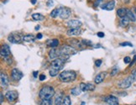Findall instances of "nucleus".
I'll use <instances>...</instances> for the list:
<instances>
[{
    "label": "nucleus",
    "instance_id": "f257e3e1",
    "mask_svg": "<svg viewBox=\"0 0 136 105\" xmlns=\"http://www.w3.org/2000/svg\"><path fill=\"white\" fill-rule=\"evenodd\" d=\"M65 60L61 59L60 57L55 59L54 61H52L51 66H50V69L49 71L50 77H55L57 74L59 73V72L63 68V66L65 65Z\"/></svg>",
    "mask_w": 136,
    "mask_h": 105
},
{
    "label": "nucleus",
    "instance_id": "f03ea898",
    "mask_svg": "<svg viewBox=\"0 0 136 105\" xmlns=\"http://www.w3.org/2000/svg\"><path fill=\"white\" fill-rule=\"evenodd\" d=\"M60 52H61L60 58H61V59L66 61L71 55L77 54V50H76L74 47H72V46L65 45V46H62V47L60 49Z\"/></svg>",
    "mask_w": 136,
    "mask_h": 105
},
{
    "label": "nucleus",
    "instance_id": "7ed1b4c3",
    "mask_svg": "<svg viewBox=\"0 0 136 105\" xmlns=\"http://www.w3.org/2000/svg\"><path fill=\"white\" fill-rule=\"evenodd\" d=\"M55 95V90L50 86H44L39 92V97L41 99H50Z\"/></svg>",
    "mask_w": 136,
    "mask_h": 105
},
{
    "label": "nucleus",
    "instance_id": "20e7f679",
    "mask_svg": "<svg viewBox=\"0 0 136 105\" xmlns=\"http://www.w3.org/2000/svg\"><path fill=\"white\" fill-rule=\"evenodd\" d=\"M59 77L61 81L63 82H71L75 81V79L77 78V73L74 71L67 70L61 72Z\"/></svg>",
    "mask_w": 136,
    "mask_h": 105
},
{
    "label": "nucleus",
    "instance_id": "39448f33",
    "mask_svg": "<svg viewBox=\"0 0 136 105\" xmlns=\"http://www.w3.org/2000/svg\"><path fill=\"white\" fill-rule=\"evenodd\" d=\"M135 79H136V78H134V76L131 75L130 77H129V78H125V79L122 80V81L120 82L119 83H118V87H119L120 88H122V89H127V88H129L131 85H132V83L134 82Z\"/></svg>",
    "mask_w": 136,
    "mask_h": 105
},
{
    "label": "nucleus",
    "instance_id": "423d86ee",
    "mask_svg": "<svg viewBox=\"0 0 136 105\" xmlns=\"http://www.w3.org/2000/svg\"><path fill=\"white\" fill-rule=\"evenodd\" d=\"M72 14V10L69 8L61 7L59 8V17L61 19H66Z\"/></svg>",
    "mask_w": 136,
    "mask_h": 105
},
{
    "label": "nucleus",
    "instance_id": "0eeeda50",
    "mask_svg": "<svg viewBox=\"0 0 136 105\" xmlns=\"http://www.w3.org/2000/svg\"><path fill=\"white\" fill-rule=\"evenodd\" d=\"M69 43L71 44V46L72 47L76 49V50H83L86 47L84 44H83L82 41H78L76 39H71L69 40Z\"/></svg>",
    "mask_w": 136,
    "mask_h": 105
},
{
    "label": "nucleus",
    "instance_id": "6e6552de",
    "mask_svg": "<svg viewBox=\"0 0 136 105\" xmlns=\"http://www.w3.org/2000/svg\"><path fill=\"white\" fill-rule=\"evenodd\" d=\"M8 41L12 44H19L22 41V38L18 34H10L8 36Z\"/></svg>",
    "mask_w": 136,
    "mask_h": 105
},
{
    "label": "nucleus",
    "instance_id": "1a4fd4ad",
    "mask_svg": "<svg viewBox=\"0 0 136 105\" xmlns=\"http://www.w3.org/2000/svg\"><path fill=\"white\" fill-rule=\"evenodd\" d=\"M5 97H6V98H7L8 101L10 102V103H12V102H14L15 100L18 98V93L17 91H14V90L9 91V92H6Z\"/></svg>",
    "mask_w": 136,
    "mask_h": 105
},
{
    "label": "nucleus",
    "instance_id": "9d476101",
    "mask_svg": "<svg viewBox=\"0 0 136 105\" xmlns=\"http://www.w3.org/2000/svg\"><path fill=\"white\" fill-rule=\"evenodd\" d=\"M104 102L109 105H118V103H119L118 98L115 96H113V95H109V96L106 97L104 98Z\"/></svg>",
    "mask_w": 136,
    "mask_h": 105
},
{
    "label": "nucleus",
    "instance_id": "9b49d317",
    "mask_svg": "<svg viewBox=\"0 0 136 105\" xmlns=\"http://www.w3.org/2000/svg\"><path fill=\"white\" fill-rule=\"evenodd\" d=\"M23 73L17 68H14L11 71V78L14 81H19L23 78Z\"/></svg>",
    "mask_w": 136,
    "mask_h": 105
},
{
    "label": "nucleus",
    "instance_id": "f8f14e48",
    "mask_svg": "<svg viewBox=\"0 0 136 105\" xmlns=\"http://www.w3.org/2000/svg\"><path fill=\"white\" fill-rule=\"evenodd\" d=\"M1 55H2L4 58L11 56V50H10V48H9V46H8V45L4 44L2 46V48H1Z\"/></svg>",
    "mask_w": 136,
    "mask_h": 105
},
{
    "label": "nucleus",
    "instance_id": "ddd939ff",
    "mask_svg": "<svg viewBox=\"0 0 136 105\" xmlns=\"http://www.w3.org/2000/svg\"><path fill=\"white\" fill-rule=\"evenodd\" d=\"M80 87H81L82 92H87V91H93L95 89V85L92 83H84L82 82L80 84Z\"/></svg>",
    "mask_w": 136,
    "mask_h": 105
},
{
    "label": "nucleus",
    "instance_id": "4468645a",
    "mask_svg": "<svg viewBox=\"0 0 136 105\" xmlns=\"http://www.w3.org/2000/svg\"><path fill=\"white\" fill-rule=\"evenodd\" d=\"M82 24V23L78 19H71L66 23V25L68 27H70L71 29H74V28H80Z\"/></svg>",
    "mask_w": 136,
    "mask_h": 105
},
{
    "label": "nucleus",
    "instance_id": "2eb2a0df",
    "mask_svg": "<svg viewBox=\"0 0 136 105\" xmlns=\"http://www.w3.org/2000/svg\"><path fill=\"white\" fill-rule=\"evenodd\" d=\"M106 76H107L106 72H100V73H98V75L95 77V78H94V82H95L96 84L102 83L103 81H104Z\"/></svg>",
    "mask_w": 136,
    "mask_h": 105
},
{
    "label": "nucleus",
    "instance_id": "dca6fc26",
    "mask_svg": "<svg viewBox=\"0 0 136 105\" xmlns=\"http://www.w3.org/2000/svg\"><path fill=\"white\" fill-rule=\"evenodd\" d=\"M0 78H1V86L3 87H7L9 83V79L8 78L7 74L5 72H1V75H0Z\"/></svg>",
    "mask_w": 136,
    "mask_h": 105
},
{
    "label": "nucleus",
    "instance_id": "f3484780",
    "mask_svg": "<svg viewBox=\"0 0 136 105\" xmlns=\"http://www.w3.org/2000/svg\"><path fill=\"white\" fill-rule=\"evenodd\" d=\"M60 55H61L60 50H57L56 48H52L50 50V52H49V57L51 60H55L56 58H58V57H60Z\"/></svg>",
    "mask_w": 136,
    "mask_h": 105
},
{
    "label": "nucleus",
    "instance_id": "a211bd4d",
    "mask_svg": "<svg viewBox=\"0 0 136 105\" xmlns=\"http://www.w3.org/2000/svg\"><path fill=\"white\" fill-rule=\"evenodd\" d=\"M82 30L80 28H74V29H70L66 31V35L69 36H77L81 34Z\"/></svg>",
    "mask_w": 136,
    "mask_h": 105
},
{
    "label": "nucleus",
    "instance_id": "6ab92c4d",
    "mask_svg": "<svg viewBox=\"0 0 136 105\" xmlns=\"http://www.w3.org/2000/svg\"><path fill=\"white\" fill-rule=\"evenodd\" d=\"M115 7V1L114 0H111L109 3H107L105 5L103 6V9H106V10H109V11H111L114 9Z\"/></svg>",
    "mask_w": 136,
    "mask_h": 105
},
{
    "label": "nucleus",
    "instance_id": "aec40b11",
    "mask_svg": "<svg viewBox=\"0 0 136 105\" xmlns=\"http://www.w3.org/2000/svg\"><path fill=\"white\" fill-rule=\"evenodd\" d=\"M64 99V97H63V92H60L59 94L56 96L55 99V105H62V102Z\"/></svg>",
    "mask_w": 136,
    "mask_h": 105
},
{
    "label": "nucleus",
    "instance_id": "412c9836",
    "mask_svg": "<svg viewBox=\"0 0 136 105\" xmlns=\"http://www.w3.org/2000/svg\"><path fill=\"white\" fill-rule=\"evenodd\" d=\"M126 16L129 18V20L132 21V22H135L136 21V17H135V14L133 13V11L131 9H127V14H126Z\"/></svg>",
    "mask_w": 136,
    "mask_h": 105
},
{
    "label": "nucleus",
    "instance_id": "4be33fe9",
    "mask_svg": "<svg viewBox=\"0 0 136 105\" xmlns=\"http://www.w3.org/2000/svg\"><path fill=\"white\" fill-rule=\"evenodd\" d=\"M129 22H130V20H129V18H128L127 16L120 18V25H121L122 27H127V26L129 25Z\"/></svg>",
    "mask_w": 136,
    "mask_h": 105
},
{
    "label": "nucleus",
    "instance_id": "5701e85b",
    "mask_svg": "<svg viewBox=\"0 0 136 105\" xmlns=\"http://www.w3.org/2000/svg\"><path fill=\"white\" fill-rule=\"evenodd\" d=\"M35 36L33 35H25L22 37V41L25 42H33L35 41Z\"/></svg>",
    "mask_w": 136,
    "mask_h": 105
},
{
    "label": "nucleus",
    "instance_id": "b1692460",
    "mask_svg": "<svg viewBox=\"0 0 136 105\" xmlns=\"http://www.w3.org/2000/svg\"><path fill=\"white\" fill-rule=\"evenodd\" d=\"M32 18H33V19L35 21H43L45 19L44 15H42L41 14H39V13L33 14H32Z\"/></svg>",
    "mask_w": 136,
    "mask_h": 105
},
{
    "label": "nucleus",
    "instance_id": "393cba45",
    "mask_svg": "<svg viewBox=\"0 0 136 105\" xmlns=\"http://www.w3.org/2000/svg\"><path fill=\"white\" fill-rule=\"evenodd\" d=\"M126 14H127V9H124V8H121V9H118L117 10V15L119 18L125 17L126 16Z\"/></svg>",
    "mask_w": 136,
    "mask_h": 105
},
{
    "label": "nucleus",
    "instance_id": "a878e982",
    "mask_svg": "<svg viewBox=\"0 0 136 105\" xmlns=\"http://www.w3.org/2000/svg\"><path fill=\"white\" fill-rule=\"evenodd\" d=\"M47 45L50 46V47H51V48H55V47H57L58 45H59V41L57 39H54V40H52V41H49L47 42Z\"/></svg>",
    "mask_w": 136,
    "mask_h": 105
},
{
    "label": "nucleus",
    "instance_id": "bb28decb",
    "mask_svg": "<svg viewBox=\"0 0 136 105\" xmlns=\"http://www.w3.org/2000/svg\"><path fill=\"white\" fill-rule=\"evenodd\" d=\"M82 92L81 89V87H74V88H72V90H71V92H72V95H74V96H79L80 94H81V92Z\"/></svg>",
    "mask_w": 136,
    "mask_h": 105
},
{
    "label": "nucleus",
    "instance_id": "cd10ccee",
    "mask_svg": "<svg viewBox=\"0 0 136 105\" xmlns=\"http://www.w3.org/2000/svg\"><path fill=\"white\" fill-rule=\"evenodd\" d=\"M51 18H56L57 16H59V9H55L51 11V13L50 14Z\"/></svg>",
    "mask_w": 136,
    "mask_h": 105
},
{
    "label": "nucleus",
    "instance_id": "c85d7f7f",
    "mask_svg": "<svg viewBox=\"0 0 136 105\" xmlns=\"http://www.w3.org/2000/svg\"><path fill=\"white\" fill-rule=\"evenodd\" d=\"M72 104V101H71V98L69 96H66L63 99L62 102V105H71Z\"/></svg>",
    "mask_w": 136,
    "mask_h": 105
},
{
    "label": "nucleus",
    "instance_id": "c756f323",
    "mask_svg": "<svg viewBox=\"0 0 136 105\" xmlns=\"http://www.w3.org/2000/svg\"><path fill=\"white\" fill-rule=\"evenodd\" d=\"M53 104V101L52 99H43L41 103V105H52Z\"/></svg>",
    "mask_w": 136,
    "mask_h": 105
},
{
    "label": "nucleus",
    "instance_id": "7c9ffc66",
    "mask_svg": "<svg viewBox=\"0 0 136 105\" xmlns=\"http://www.w3.org/2000/svg\"><path fill=\"white\" fill-rule=\"evenodd\" d=\"M118 72H119V69H118L117 66H114L113 68V70L111 71L110 76H111V77H114V76H116L117 74L118 73Z\"/></svg>",
    "mask_w": 136,
    "mask_h": 105
},
{
    "label": "nucleus",
    "instance_id": "2f4dec72",
    "mask_svg": "<svg viewBox=\"0 0 136 105\" xmlns=\"http://www.w3.org/2000/svg\"><path fill=\"white\" fill-rule=\"evenodd\" d=\"M83 42V44L85 45L86 46H90L92 45V42L91 41H88V40H82Z\"/></svg>",
    "mask_w": 136,
    "mask_h": 105
},
{
    "label": "nucleus",
    "instance_id": "473e14b6",
    "mask_svg": "<svg viewBox=\"0 0 136 105\" xmlns=\"http://www.w3.org/2000/svg\"><path fill=\"white\" fill-rule=\"evenodd\" d=\"M123 61H124L125 64H130V62L132 61H131V58L129 56H125L123 58Z\"/></svg>",
    "mask_w": 136,
    "mask_h": 105
},
{
    "label": "nucleus",
    "instance_id": "72a5a7b5",
    "mask_svg": "<svg viewBox=\"0 0 136 105\" xmlns=\"http://www.w3.org/2000/svg\"><path fill=\"white\" fill-rule=\"evenodd\" d=\"M104 2V0H95L94 3V7H98L99 5H101L102 3Z\"/></svg>",
    "mask_w": 136,
    "mask_h": 105
},
{
    "label": "nucleus",
    "instance_id": "f704fd0d",
    "mask_svg": "<svg viewBox=\"0 0 136 105\" xmlns=\"http://www.w3.org/2000/svg\"><path fill=\"white\" fill-rule=\"evenodd\" d=\"M120 46H130V47H133L132 43H130V42H123V43H120Z\"/></svg>",
    "mask_w": 136,
    "mask_h": 105
},
{
    "label": "nucleus",
    "instance_id": "c9c22d12",
    "mask_svg": "<svg viewBox=\"0 0 136 105\" xmlns=\"http://www.w3.org/2000/svg\"><path fill=\"white\" fill-rule=\"evenodd\" d=\"M102 65V60H97V61H95V66H97V67H99L100 66Z\"/></svg>",
    "mask_w": 136,
    "mask_h": 105
},
{
    "label": "nucleus",
    "instance_id": "e433bc0d",
    "mask_svg": "<svg viewBox=\"0 0 136 105\" xmlns=\"http://www.w3.org/2000/svg\"><path fill=\"white\" fill-rule=\"evenodd\" d=\"M39 79H40V81H44L45 79V74H41L40 77H39Z\"/></svg>",
    "mask_w": 136,
    "mask_h": 105
},
{
    "label": "nucleus",
    "instance_id": "4c0bfd02",
    "mask_svg": "<svg viewBox=\"0 0 136 105\" xmlns=\"http://www.w3.org/2000/svg\"><path fill=\"white\" fill-rule=\"evenodd\" d=\"M135 62H136V55H134V59H133V61H131V62H130V64H129V66H132Z\"/></svg>",
    "mask_w": 136,
    "mask_h": 105
},
{
    "label": "nucleus",
    "instance_id": "58836bf2",
    "mask_svg": "<svg viewBox=\"0 0 136 105\" xmlns=\"http://www.w3.org/2000/svg\"><path fill=\"white\" fill-rule=\"evenodd\" d=\"M97 35H98V37H100V38L104 37V34H103V32H98V33H97Z\"/></svg>",
    "mask_w": 136,
    "mask_h": 105
},
{
    "label": "nucleus",
    "instance_id": "ea45409f",
    "mask_svg": "<svg viewBox=\"0 0 136 105\" xmlns=\"http://www.w3.org/2000/svg\"><path fill=\"white\" fill-rule=\"evenodd\" d=\"M52 5H53V1H52V0H49L47 2V6L48 7H50V6Z\"/></svg>",
    "mask_w": 136,
    "mask_h": 105
},
{
    "label": "nucleus",
    "instance_id": "a19ab883",
    "mask_svg": "<svg viewBox=\"0 0 136 105\" xmlns=\"http://www.w3.org/2000/svg\"><path fill=\"white\" fill-rule=\"evenodd\" d=\"M38 71H35V72H33V76H34V78H37L38 77Z\"/></svg>",
    "mask_w": 136,
    "mask_h": 105
},
{
    "label": "nucleus",
    "instance_id": "79ce46f5",
    "mask_svg": "<svg viewBox=\"0 0 136 105\" xmlns=\"http://www.w3.org/2000/svg\"><path fill=\"white\" fill-rule=\"evenodd\" d=\"M0 96H1V103H4V94H3V92L0 93Z\"/></svg>",
    "mask_w": 136,
    "mask_h": 105
},
{
    "label": "nucleus",
    "instance_id": "37998d69",
    "mask_svg": "<svg viewBox=\"0 0 136 105\" xmlns=\"http://www.w3.org/2000/svg\"><path fill=\"white\" fill-rule=\"evenodd\" d=\"M37 39H39V40H41V38H42V35H41V34H38V35H37Z\"/></svg>",
    "mask_w": 136,
    "mask_h": 105
},
{
    "label": "nucleus",
    "instance_id": "c03bdc74",
    "mask_svg": "<svg viewBox=\"0 0 136 105\" xmlns=\"http://www.w3.org/2000/svg\"><path fill=\"white\" fill-rule=\"evenodd\" d=\"M94 48H102V46H100V45H95Z\"/></svg>",
    "mask_w": 136,
    "mask_h": 105
},
{
    "label": "nucleus",
    "instance_id": "a18cd8bd",
    "mask_svg": "<svg viewBox=\"0 0 136 105\" xmlns=\"http://www.w3.org/2000/svg\"><path fill=\"white\" fill-rule=\"evenodd\" d=\"M132 75H133V76H134V78H136V70H134V72H132Z\"/></svg>",
    "mask_w": 136,
    "mask_h": 105
},
{
    "label": "nucleus",
    "instance_id": "49530a36",
    "mask_svg": "<svg viewBox=\"0 0 136 105\" xmlns=\"http://www.w3.org/2000/svg\"><path fill=\"white\" fill-rule=\"evenodd\" d=\"M40 27H41V26H40V25H37V26H35V30H40Z\"/></svg>",
    "mask_w": 136,
    "mask_h": 105
},
{
    "label": "nucleus",
    "instance_id": "de8ad7c7",
    "mask_svg": "<svg viewBox=\"0 0 136 105\" xmlns=\"http://www.w3.org/2000/svg\"><path fill=\"white\" fill-rule=\"evenodd\" d=\"M31 4H36V0H31Z\"/></svg>",
    "mask_w": 136,
    "mask_h": 105
},
{
    "label": "nucleus",
    "instance_id": "09e8293b",
    "mask_svg": "<svg viewBox=\"0 0 136 105\" xmlns=\"http://www.w3.org/2000/svg\"><path fill=\"white\" fill-rule=\"evenodd\" d=\"M129 1H130V0H123V2H124L125 4H129Z\"/></svg>",
    "mask_w": 136,
    "mask_h": 105
},
{
    "label": "nucleus",
    "instance_id": "8fccbe9b",
    "mask_svg": "<svg viewBox=\"0 0 136 105\" xmlns=\"http://www.w3.org/2000/svg\"><path fill=\"white\" fill-rule=\"evenodd\" d=\"M81 105H85V103L84 102H82V104Z\"/></svg>",
    "mask_w": 136,
    "mask_h": 105
},
{
    "label": "nucleus",
    "instance_id": "3c124183",
    "mask_svg": "<svg viewBox=\"0 0 136 105\" xmlns=\"http://www.w3.org/2000/svg\"><path fill=\"white\" fill-rule=\"evenodd\" d=\"M134 12H135V14H136V8L134 9Z\"/></svg>",
    "mask_w": 136,
    "mask_h": 105
}]
</instances>
